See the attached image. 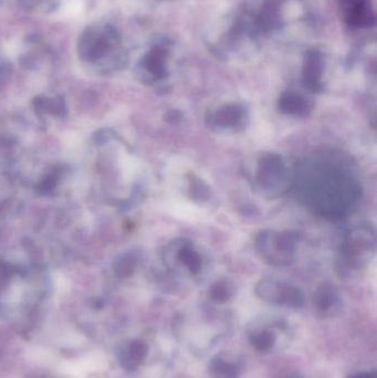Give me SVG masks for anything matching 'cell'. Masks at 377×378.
Returning <instances> with one entry per match:
<instances>
[{
  "instance_id": "obj_1",
  "label": "cell",
  "mask_w": 377,
  "mask_h": 378,
  "mask_svg": "<svg viewBox=\"0 0 377 378\" xmlns=\"http://www.w3.org/2000/svg\"><path fill=\"white\" fill-rule=\"evenodd\" d=\"M121 35L111 24L88 27L77 41V53L83 61L96 62L119 48Z\"/></svg>"
},
{
  "instance_id": "obj_2",
  "label": "cell",
  "mask_w": 377,
  "mask_h": 378,
  "mask_svg": "<svg viewBox=\"0 0 377 378\" xmlns=\"http://www.w3.org/2000/svg\"><path fill=\"white\" fill-rule=\"evenodd\" d=\"M341 16L353 28H369L375 24V13L369 0H339Z\"/></svg>"
},
{
  "instance_id": "obj_3",
  "label": "cell",
  "mask_w": 377,
  "mask_h": 378,
  "mask_svg": "<svg viewBox=\"0 0 377 378\" xmlns=\"http://www.w3.org/2000/svg\"><path fill=\"white\" fill-rule=\"evenodd\" d=\"M280 24L281 18H280L279 3L276 0H267L266 3H263L257 18L253 19V30L267 34L279 28Z\"/></svg>"
},
{
  "instance_id": "obj_4",
  "label": "cell",
  "mask_w": 377,
  "mask_h": 378,
  "mask_svg": "<svg viewBox=\"0 0 377 378\" xmlns=\"http://www.w3.org/2000/svg\"><path fill=\"white\" fill-rule=\"evenodd\" d=\"M168 47L164 45H156L142 59L144 69L154 75L163 74L165 69V60L168 56Z\"/></svg>"
},
{
  "instance_id": "obj_5",
  "label": "cell",
  "mask_w": 377,
  "mask_h": 378,
  "mask_svg": "<svg viewBox=\"0 0 377 378\" xmlns=\"http://www.w3.org/2000/svg\"><path fill=\"white\" fill-rule=\"evenodd\" d=\"M323 64V54L318 49H311L306 53L304 73L309 81H316L319 78Z\"/></svg>"
},
{
  "instance_id": "obj_6",
  "label": "cell",
  "mask_w": 377,
  "mask_h": 378,
  "mask_svg": "<svg viewBox=\"0 0 377 378\" xmlns=\"http://www.w3.org/2000/svg\"><path fill=\"white\" fill-rule=\"evenodd\" d=\"M239 368L235 364L216 358L209 366V373L213 378H237L239 376Z\"/></svg>"
},
{
  "instance_id": "obj_7",
  "label": "cell",
  "mask_w": 377,
  "mask_h": 378,
  "mask_svg": "<svg viewBox=\"0 0 377 378\" xmlns=\"http://www.w3.org/2000/svg\"><path fill=\"white\" fill-rule=\"evenodd\" d=\"M250 342L255 347L256 349L260 352H267L271 347H274L276 342V336L269 330H263L259 333L253 334L250 337Z\"/></svg>"
},
{
  "instance_id": "obj_8",
  "label": "cell",
  "mask_w": 377,
  "mask_h": 378,
  "mask_svg": "<svg viewBox=\"0 0 377 378\" xmlns=\"http://www.w3.org/2000/svg\"><path fill=\"white\" fill-rule=\"evenodd\" d=\"M147 354V344L142 341H135L131 344L128 349V358L132 364H138L145 358Z\"/></svg>"
},
{
  "instance_id": "obj_9",
  "label": "cell",
  "mask_w": 377,
  "mask_h": 378,
  "mask_svg": "<svg viewBox=\"0 0 377 378\" xmlns=\"http://www.w3.org/2000/svg\"><path fill=\"white\" fill-rule=\"evenodd\" d=\"M11 66L8 60H6L5 58L0 56V83H3L8 78Z\"/></svg>"
},
{
  "instance_id": "obj_10",
  "label": "cell",
  "mask_w": 377,
  "mask_h": 378,
  "mask_svg": "<svg viewBox=\"0 0 377 378\" xmlns=\"http://www.w3.org/2000/svg\"><path fill=\"white\" fill-rule=\"evenodd\" d=\"M350 378H376V374H375V372H371V373L356 374V375L352 376V377Z\"/></svg>"
}]
</instances>
